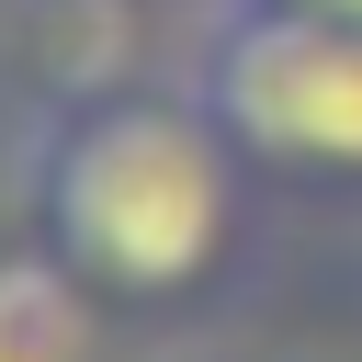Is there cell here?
I'll list each match as a JSON object with an SVG mask.
<instances>
[{"label":"cell","instance_id":"2","mask_svg":"<svg viewBox=\"0 0 362 362\" xmlns=\"http://www.w3.org/2000/svg\"><path fill=\"white\" fill-rule=\"evenodd\" d=\"M204 113L283 170H362V23L249 0L204 45Z\"/></svg>","mask_w":362,"mask_h":362},{"label":"cell","instance_id":"4","mask_svg":"<svg viewBox=\"0 0 362 362\" xmlns=\"http://www.w3.org/2000/svg\"><path fill=\"white\" fill-rule=\"evenodd\" d=\"M294 11H339V23H362V0H294Z\"/></svg>","mask_w":362,"mask_h":362},{"label":"cell","instance_id":"3","mask_svg":"<svg viewBox=\"0 0 362 362\" xmlns=\"http://www.w3.org/2000/svg\"><path fill=\"white\" fill-rule=\"evenodd\" d=\"M90 272L68 249H0V362H90Z\"/></svg>","mask_w":362,"mask_h":362},{"label":"cell","instance_id":"1","mask_svg":"<svg viewBox=\"0 0 362 362\" xmlns=\"http://www.w3.org/2000/svg\"><path fill=\"white\" fill-rule=\"evenodd\" d=\"M238 215L226 124L181 102H90L45 147V249H68L113 294H181L215 272Z\"/></svg>","mask_w":362,"mask_h":362}]
</instances>
